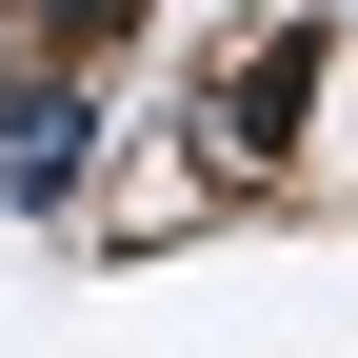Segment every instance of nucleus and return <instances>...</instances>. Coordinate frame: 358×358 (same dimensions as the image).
Segmentation results:
<instances>
[{"label":"nucleus","mask_w":358,"mask_h":358,"mask_svg":"<svg viewBox=\"0 0 358 358\" xmlns=\"http://www.w3.org/2000/svg\"><path fill=\"white\" fill-rule=\"evenodd\" d=\"M319 80H338V40H319V20H279V0H259V20H219V40H199V80H179V120H159L179 159L120 179V239H179V219H219V199H279L299 140H319Z\"/></svg>","instance_id":"1"},{"label":"nucleus","mask_w":358,"mask_h":358,"mask_svg":"<svg viewBox=\"0 0 358 358\" xmlns=\"http://www.w3.org/2000/svg\"><path fill=\"white\" fill-rule=\"evenodd\" d=\"M0 199H20V219H80V199H100V80H80V60H20V80H0Z\"/></svg>","instance_id":"2"},{"label":"nucleus","mask_w":358,"mask_h":358,"mask_svg":"<svg viewBox=\"0 0 358 358\" xmlns=\"http://www.w3.org/2000/svg\"><path fill=\"white\" fill-rule=\"evenodd\" d=\"M120 20H140V0H0V40H20V60H100Z\"/></svg>","instance_id":"3"}]
</instances>
